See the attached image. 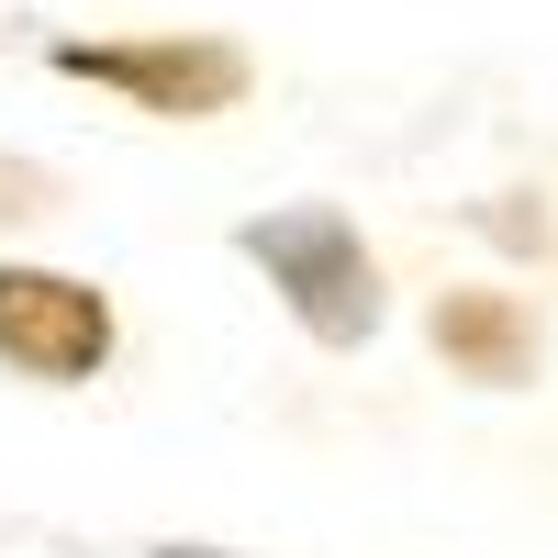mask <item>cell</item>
<instances>
[{
	"instance_id": "6da1fadb",
	"label": "cell",
	"mask_w": 558,
	"mask_h": 558,
	"mask_svg": "<svg viewBox=\"0 0 558 558\" xmlns=\"http://www.w3.org/2000/svg\"><path fill=\"white\" fill-rule=\"evenodd\" d=\"M223 246L268 279V302L291 313L302 347L368 357V347L391 336V279H380V246L357 235L347 202H268V213H246Z\"/></svg>"
},
{
	"instance_id": "277c9868",
	"label": "cell",
	"mask_w": 558,
	"mask_h": 558,
	"mask_svg": "<svg viewBox=\"0 0 558 558\" xmlns=\"http://www.w3.org/2000/svg\"><path fill=\"white\" fill-rule=\"evenodd\" d=\"M425 347H436L447 380H470V391H525L547 368V313L525 291H502V279H458V291L425 302Z\"/></svg>"
},
{
	"instance_id": "3957f363",
	"label": "cell",
	"mask_w": 558,
	"mask_h": 558,
	"mask_svg": "<svg viewBox=\"0 0 558 558\" xmlns=\"http://www.w3.org/2000/svg\"><path fill=\"white\" fill-rule=\"evenodd\" d=\"M123 357V313L101 279L45 268V257H0V368L23 391H89Z\"/></svg>"
},
{
	"instance_id": "8992f818",
	"label": "cell",
	"mask_w": 558,
	"mask_h": 558,
	"mask_svg": "<svg viewBox=\"0 0 558 558\" xmlns=\"http://www.w3.org/2000/svg\"><path fill=\"white\" fill-rule=\"evenodd\" d=\"M134 558H257V547H223V536H157V547H134Z\"/></svg>"
},
{
	"instance_id": "7a4b0ae2",
	"label": "cell",
	"mask_w": 558,
	"mask_h": 558,
	"mask_svg": "<svg viewBox=\"0 0 558 558\" xmlns=\"http://www.w3.org/2000/svg\"><path fill=\"white\" fill-rule=\"evenodd\" d=\"M45 68L68 89L146 112V123H223L257 101V45L213 23H146V34H45Z\"/></svg>"
},
{
	"instance_id": "5b68a950",
	"label": "cell",
	"mask_w": 558,
	"mask_h": 558,
	"mask_svg": "<svg viewBox=\"0 0 558 558\" xmlns=\"http://www.w3.org/2000/svg\"><path fill=\"white\" fill-rule=\"evenodd\" d=\"M470 223H481L492 246H525V257H547V246H558V223H547V202H536V191H492Z\"/></svg>"
}]
</instances>
